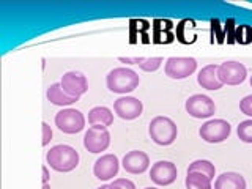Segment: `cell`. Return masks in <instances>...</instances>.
Here are the masks:
<instances>
[{
  "label": "cell",
  "mask_w": 252,
  "mask_h": 189,
  "mask_svg": "<svg viewBox=\"0 0 252 189\" xmlns=\"http://www.w3.org/2000/svg\"><path fill=\"white\" fill-rule=\"evenodd\" d=\"M218 65L211 63V65L203 66L199 71V76H197V82L202 87V89H207V90H219L222 89V82L219 81V76H218Z\"/></svg>",
  "instance_id": "obj_15"
},
{
  "label": "cell",
  "mask_w": 252,
  "mask_h": 189,
  "mask_svg": "<svg viewBox=\"0 0 252 189\" xmlns=\"http://www.w3.org/2000/svg\"><path fill=\"white\" fill-rule=\"evenodd\" d=\"M188 172H199L207 175L210 180L215 178L216 175V169H215V164L208 159H197L194 162H191V165L188 167Z\"/></svg>",
  "instance_id": "obj_20"
},
{
  "label": "cell",
  "mask_w": 252,
  "mask_h": 189,
  "mask_svg": "<svg viewBox=\"0 0 252 189\" xmlns=\"http://www.w3.org/2000/svg\"><path fill=\"white\" fill-rule=\"evenodd\" d=\"M186 112L194 118H210L216 112V104L207 94H192L186 101Z\"/></svg>",
  "instance_id": "obj_9"
},
{
  "label": "cell",
  "mask_w": 252,
  "mask_h": 189,
  "mask_svg": "<svg viewBox=\"0 0 252 189\" xmlns=\"http://www.w3.org/2000/svg\"><path fill=\"white\" fill-rule=\"evenodd\" d=\"M62 89L65 90L69 96L79 98L81 94H84L89 90V82H87V77L79 73V71H68L62 76Z\"/></svg>",
  "instance_id": "obj_12"
},
{
  "label": "cell",
  "mask_w": 252,
  "mask_h": 189,
  "mask_svg": "<svg viewBox=\"0 0 252 189\" xmlns=\"http://www.w3.org/2000/svg\"><path fill=\"white\" fill-rule=\"evenodd\" d=\"M148 134L152 140L158 145H162V147H167L172 145L173 142L177 139V134H178V128L175 122L172 120L169 117H155L152 122L148 125Z\"/></svg>",
  "instance_id": "obj_3"
},
{
  "label": "cell",
  "mask_w": 252,
  "mask_h": 189,
  "mask_svg": "<svg viewBox=\"0 0 252 189\" xmlns=\"http://www.w3.org/2000/svg\"><path fill=\"white\" fill-rule=\"evenodd\" d=\"M238 139L243 140L244 144H252V120H244L236 128Z\"/></svg>",
  "instance_id": "obj_21"
},
{
  "label": "cell",
  "mask_w": 252,
  "mask_h": 189,
  "mask_svg": "<svg viewBox=\"0 0 252 189\" xmlns=\"http://www.w3.org/2000/svg\"><path fill=\"white\" fill-rule=\"evenodd\" d=\"M197 69V60L192 57H170L165 62V76L170 79H186Z\"/></svg>",
  "instance_id": "obj_7"
},
{
  "label": "cell",
  "mask_w": 252,
  "mask_h": 189,
  "mask_svg": "<svg viewBox=\"0 0 252 189\" xmlns=\"http://www.w3.org/2000/svg\"><path fill=\"white\" fill-rule=\"evenodd\" d=\"M145 189H158V188H145Z\"/></svg>",
  "instance_id": "obj_30"
},
{
  "label": "cell",
  "mask_w": 252,
  "mask_h": 189,
  "mask_svg": "<svg viewBox=\"0 0 252 189\" xmlns=\"http://www.w3.org/2000/svg\"><path fill=\"white\" fill-rule=\"evenodd\" d=\"M240 110L244 115L252 117V94H249V96H244L240 101Z\"/></svg>",
  "instance_id": "obj_24"
},
{
  "label": "cell",
  "mask_w": 252,
  "mask_h": 189,
  "mask_svg": "<svg viewBox=\"0 0 252 189\" xmlns=\"http://www.w3.org/2000/svg\"><path fill=\"white\" fill-rule=\"evenodd\" d=\"M178 177L177 165L170 161H158L150 169V178L158 186H169Z\"/></svg>",
  "instance_id": "obj_10"
},
{
  "label": "cell",
  "mask_w": 252,
  "mask_h": 189,
  "mask_svg": "<svg viewBox=\"0 0 252 189\" xmlns=\"http://www.w3.org/2000/svg\"><path fill=\"white\" fill-rule=\"evenodd\" d=\"M118 169H120V161H118V158L115 155H102L94 161L93 173L98 180L107 181L117 177Z\"/></svg>",
  "instance_id": "obj_13"
},
{
  "label": "cell",
  "mask_w": 252,
  "mask_h": 189,
  "mask_svg": "<svg viewBox=\"0 0 252 189\" xmlns=\"http://www.w3.org/2000/svg\"><path fill=\"white\" fill-rule=\"evenodd\" d=\"M185 185H186V189H213L211 180L199 172H188Z\"/></svg>",
  "instance_id": "obj_19"
},
{
  "label": "cell",
  "mask_w": 252,
  "mask_h": 189,
  "mask_svg": "<svg viewBox=\"0 0 252 189\" xmlns=\"http://www.w3.org/2000/svg\"><path fill=\"white\" fill-rule=\"evenodd\" d=\"M215 189H246V180L236 172H224L216 178Z\"/></svg>",
  "instance_id": "obj_16"
},
{
  "label": "cell",
  "mask_w": 252,
  "mask_h": 189,
  "mask_svg": "<svg viewBox=\"0 0 252 189\" xmlns=\"http://www.w3.org/2000/svg\"><path fill=\"white\" fill-rule=\"evenodd\" d=\"M144 110V104L134 96H122L114 102V112L123 120H134L139 118Z\"/></svg>",
  "instance_id": "obj_11"
},
{
  "label": "cell",
  "mask_w": 252,
  "mask_h": 189,
  "mask_svg": "<svg viewBox=\"0 0 252 189\" xmlns=\"http://www.w3.org/2000/svg\"><path fill=\"white\" fill-rule=\"evenodd\" d=\"M145 57H120L118 60H120L122 63H129V65H140L142 62H144Z\"/></svg>",
  "instance_id": "obj_26"
},
{
  "label": "cell",
  "mask_w": 252,
  "mask_h": 189,
  "mask_svg": "<svg viewBox=\"0 0 252 189\" xmlns=\"http://www.w3.org/2000/svg\"><path fill=\"white\" fill-rule=\"evenodd\" d=\"M46 161L54 170L71 172L79 164V153L69 145H55L47 152Z\"/></svg>",
  "instance_id": "obj_2"
},
{
  "label": "cell",
  "mask_w": 252,
  "mask_h": 189,
  "mask_svg": "<svg viewBox=\"0 0 252 189\" xmlns=\"http://www.w3.org/2000/svg\"><path fill=\"white\" fill-rule=\"evenodd\" d=\"M43 189H51L49 188V183H43Z\"/></svg>",
  "instance_id": "obj_29"
},
{
  "label": "cell",
  "mask_w": 252,
  "mask_h": 189,
  "mask_svg": "<svg viewBox=\"0 0 252 189\" xmlns=\"http://www.w3.org/2000/svg\"><path fill=\"white\" fill-rule=\"evenodd\" d=\"M47 181H49V170L46 165H43V183H47Z\"/></svg>",
  "instance_id": "obj_27"
},
{
  "label": "cell",
  "mask_w": 252,
  "mask_h": 189,
  "mask_svg": "<svg viewBox=\"0 0 252 189\" xmlns=\"http://www.w3.org/2000/svg\"><path fill=\"white\" fill-rule=\"evenodd\" d=\"M106 82H107V89L112 93L126 94L137 89L140 77L134 69L120 66V68H114L112 71H109Z\"/></svg>",
  "instance_id": "obj_1"
},
{
  "label": "cell",
  "mask_w": 252,
  "mask_h": 189,
  "mask_svg": "<svg viewBox=\"0 0 252 189\" xmlns=\"http://www.w3.org/2000/svg\"><path fill=\"white\" fill-rule=\"evenodd\" d=\"M89 123L92 126H110L114 123L112 110L106 106H96L89 112Z\"/></svg>",
  "instance_id": "obj_18"
},
{
  "label": "cell",
  "mask_w": 252,
  "mask_h": 189,
  "mask_svg": "<svg viewBox=\"0 0 252 189\" xmlns=\"http://www.w3.org/2000/svg\"><path fill=\"white\" fill-rule=\"evenodd\" d=\"M46 96H47V101H51L54 106H71L74 104V102L79 99V98H74V96H69V94L62 89V84H51L47 87V92H46Z\"/></svg>",
  "instance_id": "obj_17"
},
{
  "label": "cell",
  "mask_w": 252,
  "mask_h": 189,
  "mask_svg": "<svg viewBox=\"0 0 252 189\" xmlns=\"http://www.w3.org/2000/svg\"><path fill=\"white\" fill-rule=\"evenodd\" d=\"M218 76L224 85H240L246 81L248 69L240 62H224L218 68Z\"/></svg>",
  "instance_id": "obj_8"
},
{
  "label": "cell",
  "mask_w": 252,
  "mask_h": 189,
  "mask_svg": "<svg viewBox=\"0 0 252 189\" xmlns=\"http://www.w3.org/2000/svg\"><path fill=\"white\" fill-rule=\"evenodd\" d=\"M98 189H110V185H102V186H99Z\"/></svg>",
  "instance_id": "obj_28"
},
{
  "label": "cell",
  "mask_w": 252,
  "mask_h": 189,
  "mask_svg": "<svg viewBox=\"0 0 252 189\" xmlns=\"http://www.w3.org/2000/svg\"><path fill=\"white\" fill-rule=\"evenodd\" d=\"M162 65V57H150V59H144V62L140 63V69L147 71V73H152V71H156Z\"/></svg>",
  "instance_id": "obj_22"
},
{
  "label": "cell",
  "mask_w": 252,
  "mask_h": 189,
  "mask_svg": "<svg viewBox=\"0 0 252 189\" xmlns=\"http://www.w3.org/2000/svg\"><path fill=\"white\" fill-rule=\"evenodd\" d=\"M123 169L132 173V175H140L145 170H148L150 167V158L147 153L140 152V150H132V152H128L123 156Z\"/></svg>",
  "instance_id": "obj_14"
},
{
  "label": "cell",
  "mask_w": 252,
  "mask_h": 189,
  "mask_svg": "<svg viewBox=\"0 0 252 189\" xmlns=\"http://www.w3.org/2000/svg\"><path fill=\"white\" fill-rule=\"evenodd\" d=\"M110 189H136V185L128 178H117L110 183Z\"/></svg>",
  "instance_id": "obj_23"
},
{
  "label": "cell",
  "mask_w": 252,
  "mask_h": 189,
  "mask_svg": "<svg viewBox=\"0 0 252 189\" xmlns=\"http://www.w3.org/2000/svg\"><path fill=\"white\" fill-rule=\"evenodd\" d=\"M110 145V132L106 126H90L84 134V147L90 153L106 152Z\"/></svg>",
  "instance_id": "obj_6"
},
{
  "label": "cell",
  "mask_w": 252,
  "mask_h": 189,
  "mask_svg": "<svg viewBox=\"0 0 252 189\" xmlns=\"http://www.w3.org/2000/svg\"><path fill=\"white\" fill-rule=\"evenodd\" d=\"M232 132V126L228 122L222 120V118H215V120H208L203 123L199 129L200 137L208 142V144H220L228 139Z\"/></svg>",
  "instance_id": "obj_4"
},
{
  "label": "cell",
  "mask_w": 252,
  "mask_h": 189,
  "mask_svg": "<svg viewBox=\"0 0 252 189\" xmlns=\"http://www.w3.org/2000/svg\"><path fill=\"white\" fill-rule=\"evenodd\" d=\"M41 126H43V145L46 147L52 140V129H51V126L47 125L46 122Z\"/></svg>",
  "instance_id": "obj_25"
},
{
  "label": "cell",
  "mask_w": 252,
  "mask_h": 189,
  "mask_svg": "<svg viewBox=\"0 0 252 189\" xmlns=\"http://www.w3.org/2000/svg\"><path fill=\"white\" fill-rule=\"evenodd\" d=\"M251 87H252V76H251Z\"/></svg>",
  "instance_id": "obj_31"
},
{
  "label": "cell",
  "mask_w": 252,
  "mask_h": 189,
  "mask_svg": "<svg viewBox=\"0 0 252 189\" xmlns=\"http://www.w3.org/2000/svg\"><path fill=\"white\" fill-rule=\"evenodd\" d=\"M55 125L65 134H77L85 128V117L77 109H62L55 115Z\"/></svg>",
  "instance_id": "obj_5"
}]
</instances>
